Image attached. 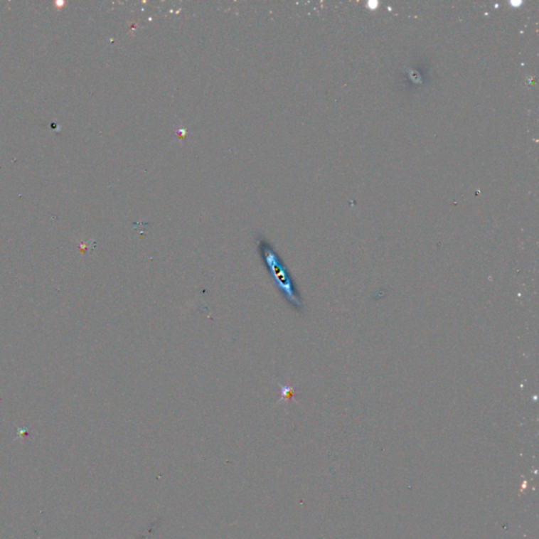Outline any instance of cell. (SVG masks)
Listing matches in <instances>:
<instances>
[{
  "label": "cell",
  "instance_id": "cell-1",
  "mask_svg": "<svg viewBox=\"0 0 539 539\" xmlns=\"http://www.w3.org/2000/svg\"><path fill=\"white\" fill-rule=\"evenodd\" d=\"M258 247H260L262 262H264L266 268L268 269L269 275L271 276L272 280L275 282L282 297L292 308H294L298 312H302L304 309V302H302L297 284H295L290 272L287 269L286 265L280 260L275 250L266 240H260Z\"/></svg>",
  "mask_w": 539,
  "mask_h": 539
}]
</instances>
